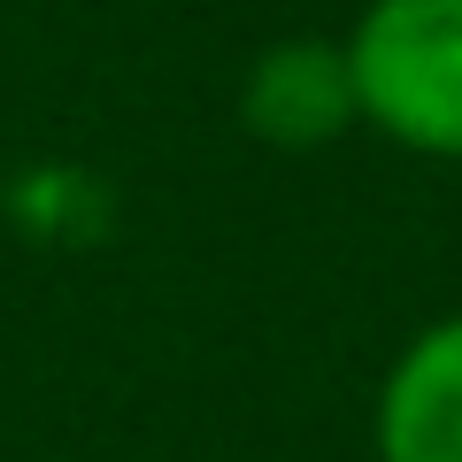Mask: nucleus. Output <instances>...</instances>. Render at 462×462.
<instances>
[{
    "mask_svg": "<svg viewBox=\"0 0 462 462\" xmlns=\"http://www.w3.org/2000/svg\"><path fill=\"white\" fill-rule=\"evenodd\" d=\"M339 47L363 132L416 162H462V0H363Z\"/></svg>",
    "mask_w": 462,
    "mask_h": 462,
    "instance_id": "1",
    "label": "nucleus"
},
{
    "mask_svg": "<svg viewBox=\"0 0 462 462\" xmlns=\"http://www.w3.org/2000/svg\"><path fill=\"white\" fill-rule=\"evenodd\" d=\"M231 116L270 154H324L339 139H355L363 132V100H355L346 47L324 32L270 39L263 54H247V69L231 85Z\"/></svg>",
    "mask_w": 462,
    "mask_h": 462,
    "instance_id": "2",
    "label": "nucleus"
},
{
    "mask_svg": "<svg viewBox=\"0 0 462 462\" xmlns=\"http://www.w3.org/2000/svg\"><path fill=\"white\" fill-rule=\"evenodd\" d=\"M370 455L462 462V309L416 324L385 363L378 393H370Z\"/></svg>",
    "mask_w": 462,
    "mask_h": 462,
    "instance_id": "3",
    "label": "nucleus"
}]
</instances>
